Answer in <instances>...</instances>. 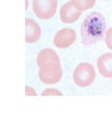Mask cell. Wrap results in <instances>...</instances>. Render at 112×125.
Here are the masks:
<instances>
[{"instance_id": "4", "label": "cell", "mask_w": 112, "mask_h": 125, "mask_svg": "<svg viewBox=\"0 0 112 125\" xmlns=\"http://www.w3.org/2000/svg\"><path fill=\"white\" fill-rule=\"evenodd\" d=\"M58 0H33V11L41 20H48L55 16Z\"/></svg>"}, {"instance_id": "8", "label": "cell", "mask_w": 112, "mask_h": 125, "mask_svg": "<svg viewBox=\"0 0 112 125\" xmlns=\"http://www.w3.org/2000/svg\"><path fill=\"white\" fill-rule=\"evenodd\" d=\"M96 67L101 75L106 78H112V53H104L98 58Z\"/></svg>"}, {"instance_id": "1", "label": "cell", "mask_w": 112, "mask_h": 125, "mask_svg": "<svg viewBox=\"0 0 112 125\" xmlns=\"http://www.w3.org/2000/svg\"><path fill=\"white\" fill-rule=\"evenodd\" d=\"M106 34V20L101 13L86 16L81 26V37L84 45H93L100 42Z\"/></svg>"}, {"instance_id": "2", "label": "cell", "mask_w": 112, "mask_h": 125, "mask_svg": "<svg viewBox=\"0 0 112 125\" xmlns=\"http://www.w3.org/2000/svg\"><path fill=\"white\" fill-rule=\"evenodd\" d=\"M39 72L38 76L39 79L45 84H55L61 80L63 71L61 68V61H55L44 62L39 65Z\"/></svg>"}, {"instance_id": "12", "label": "cell", "mask_w": 112, "mask_h": 125, "mask_svg": "<svg viewBox=\"0 0 112 125\" xmlns=\"http://www.w3.org/2000/svg\"><path fill=\"white\" fill-rule=\"evenodd\" d=\"M25 95L26 96H36L37 93L35 91V89H33L32 87H28V85H26L25 87Z\"/></svg>"}, {"instance_id": "9", "label": "cell", "mask_w": 112, "mask_h": 125, "mask_svg": "<svg viewBox=\"0 0 112 125\" xmlns=\"http://www.w3.org/2000/svg\"><path fill=\"white\" fill-rule=\"evenodd\" d=\"M71 1L76 9L80 10L81 11H84L92 9L95 4L96 0H71Z\"/></svg>"}, {"instance_id": "3", "label": "cell", "mask_w": 112, "mask_h": 125, "mask_svg": "<svg viewBox=\"0 0 112 125\" xmlns=\"http://www.w3.org/2000/svg\"><path fill=\"white\" fill-rule=\"evenodd\" d=\"M95 75V69L90 62H81L73 70L72 79L78 87L86 88L93 83Z\"/></svg>"}, {"instance_id": "5", "label": "cell", "mask_w": 112, "mask_h": 125, "mask_svg": "<svg viewBox=\"0 0 112 125\" xmlns=\"http://www.w3.org/2000/svg\"><path fill=\"white\" fill-rule=\"evenodd\" d=\"M76 40V33L72 28H62L53 37V45L59 49L70 47Z\"/></svg>"}, {"instance_id": "10", "label": "cell", "mask_w": 112, "mask_h": 125, "mask_svg": "<svg viewBox=\"0 0 112 125\" xmlns=\"http://www.w3.org/2000/svg\"><path fill=\"white\" fill-rule=\"evenodd\" d=\"M41 95L42 96H62L63 93L58 89H46L42 92Z\"/></svg>"}, {"instance_id": "7", "label": "cell", "mask_w": 112, "mask_h": 125, "mask_svg": "<svg viewBox=\"0 0 112 125\" xmlns=\"http://www.w3.org/2000/svg\"><path fill=\"white\" fill-rule=\"evenodd\" d=\"M41 38V27L30 18L25 19V42L36 43Z\"/></svg>"}, {"instance_id": "11", "label": "cell", "mask_w": 112, "mask_h": 125, "mask_svg": "<svg viewBox=\"0 0 112 125\" xmlns=\"http://www.w3.org/2000/svg\"><path fill=\"white\" fill-rule=\"evenodd\" d=\"M105 43H106V46L108 47V48H109L110 50H112V27H110V28L106 31Z\"/></svg>"}, {"instance_id": "6", "label": "cell", "mask_w": 112, "mask_h": 125, "mask_svg": "<svg viewBox=\"0 0 112 125\" xmlns=\"http://www.w3.org/2000/svg\"><path fill=\"white\" fill-rule=\"evenodd\" d=\"M82 11L73 5L72 1H67L60 9V19L63 23H73L79 20Z\"/></svg>"}]
</instances>
